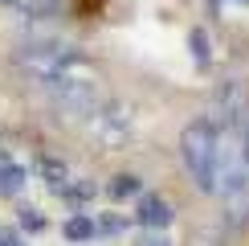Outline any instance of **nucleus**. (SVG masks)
Instances as JSON below:
<instances>
[{"instance_id": "12", "label": "nucleus", "mask_w": 249, "mask_h": 246, "mask_svg": "<svg viewBox=\"0 0 249 246\" xmlns=\"http://www.w3.org/2000/svg\"><path fill=\"white\" fill-rule=\"evenodd\" d=\"M241 136H245V148H249V115H245V127H241Z\"/></svg>"}, {"instance_id": "7", "label": "nucleus", "mask_w": 249, "mask_h": 246, "mask_svg": "<svg viewBox=\"0 0 249 246\" xmlns=\"http://www.w3.org/2000/svg\"><path fill=\"white\" fill-rule=\"evenodd\" d=\"M90 234H94V222H90L86 213H78V218L66 222V238H90Z\"/></svg>"}, {"instance_id": "2", "label": "nucleus", "mask_w": 249, "mask_h": 246, "mask_svg": "<svg viewBox=\"0 0 249 246\" xmlns=\"http://www.w3.org/2000/svg\"><path fill=\"white\" fill-rule=\"evenodd\" d=\"M74 62H78V54H74V49H66V45H33V49H25V54H20V66L33 70L41 82L66 78Z\"/></svg>"}, {"instance_id": "10", "label": "nucleus", "mask_w": 249, "mask_h": 246, "mask_svg": "<svg viewBox=\"0 0 249 246\" xmlns=\"http://www.w3.org/2000/svg\"><path fill=\"white\" fill-rule=\"evenodd\" d=\"M0 246H25V242H20V234H8V230H0Z\"/></svg>"}, {"instance_id": "11", "label": "nucleus", "mask_w": 249, "mask_h": 246, "mask_svg": "<svg viewBox=\"0 0 249 246\" xmlns=\"http://www.w3.org/2000/svg\"><path fill=\"white\" fill-rule=\"evenodd\" d=\"M139 246H168V242H163V238H143Z\"/></svg>"}, {"instance_id": "1", "label": "nucleus", "mask_w": 249, "mask_h": 246, "mask_svg": "<svg viewBox=\"0 0 249 246\" xmlns=\"http://www.w3.org/2000/svg\"><path fill=\"white\" fill-rule=\"evenodd\" d=\"M180 156H184V164H188L196 189H204V193H216V189H221V131H216L213 123L196 119V123L184 127V136H180Z\"/></svg>"}, {"instance_id": "5", "label": "nucleus", "mask_w": 249, "mask_h": 246, "mask_svg": "<svg viewBox=\"0 0 249 246\" xmlns=\"http://www.w3.org/2000/svg\"><path fill=\"white\" fill-rule=\"evenodd\" d=\"M37 168H41V177L53 184L57 193H61V189H70V168H66L61 160H53V156H41V164H37Z\"/></svg>"}, {"instance_id": "8", "label": "nucleus", "mask_w": 249, "mask_h": 246, "mask_svg": "<svg viewBox=\"0 0 249 246\" xmlns=\"http://www.w3.org/2000/svg\"><path fill=\"white\" fill-rule=\"evenodd\" d=\"M188 41H192V58H196V66H204V62H209V41H204V33H200V29H192Z\"/></svg>"}, {"instance_id": "9", "label": "nucleus", "mask_w": 249, "mask_h": 246, "mask_svg": "<svg viewBox=\"0 0 249 246\" xmlns=\"http://www.w3.org/2000/svg\"><path fill=\"white\" fill-rule=\"evenodd\" d=\"M135 189H139V181H135V177H119L110 193H115V197H127V193H135Z\"/></svg>"}, {"instance_id": "3", "label": "nucleus", "mask_w": 249, "mask_h": 246, "mask_svg": "<svg viewBox=\"0 0 249 246\" xmlns=\"http://www.w3.org/2000/svg\"><path fill=\"white\" fill-rule=\"evenodd\" d=\"M135 218H139L143 230H163V226L172 222V209H168V201H163V197L143 193V197H139V213H135Z\"/></svg>"}, {"instance_id": "6", "label": "nucleus", "mask_w": 249, "mask_h": 246, "mask_svg": "<svg viewBox=\"0 0 249 246\" xmlns=\"http://www.w3.org/2000/svg\"><path fill=\"white\" fill-rule=\"evenodd\" d=\"M4 4H13L17 13H25V17H57L61 0H4Z\"/></svg>"}, {"instance_id": "13", "label": "nucleus", "mask_w": 249, "mask_h": 246, "mask_svg": "<svg viewBox=\"0 0 249 246\" xmlns=\"http://www.w3.org/2000/svg\"><path fill=\"white\" fill-rule=\"evenodd\" d=\"M229 4H249V0H229Z\"/></svg>"}, {"instance_id": "4", "label": "nucleus", "mask_w": 249, "mask_h": 246, "mask_svg": "<svg viewBox=\"0 0 249 246\" xmlns=\"http://www.w3.org/2000/svg\"><path fill=\"white\" fill-rule=\"evenodd\" d=\"M25 189V168L13 164V156H0V197H17Z\"/></svg>"}]
</instances>
